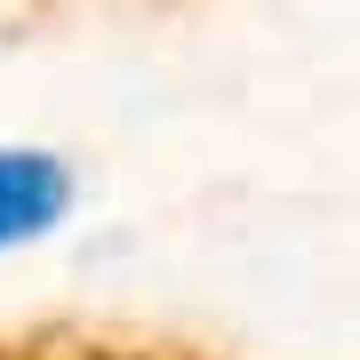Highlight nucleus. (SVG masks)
I'll return each mask as SVG.
<instances>
[{
    "instance_id": "obj_1",
    "label": "nucleus",
    "mask_w": 360,
    "mask_h": 360,
    "mask_svg": "<svg viewBox=\"0 0 360 360\" xmlns=\"http://www.w3.org/2000/svg\"><path fill=\"white\" fill-rule=\"evenodd\" d=\"M72 200H80V176H72L65 153H49V144H0V257L40 248L72 217Z\"/></svg>"
},
{
    "instance_id": "obj_2",
    "label": "nucleus",
    "mask_w": 360,
    "mask_h": 360,
    "mask_svg": "<svg viewBox=\"0 0 360 360\" xmlns=\"http://www.w3.org/2000/svg\"><path fill=\"white\" fill-rule=\"evenodd\" d=\"M89 360H144V352H89Z\"/></svg>"
}]
</instances>
